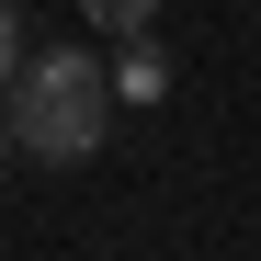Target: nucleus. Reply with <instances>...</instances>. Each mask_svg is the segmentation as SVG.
Masks as SVG:
<instances>
[{"label":"nucleus","instance_id":"obj_1","mask_svg":"<svg viewBox=\"0 0 261 261\" xmlns=\"http://www.w3.org/2000/svg\"><path fill=\"white\" fill-rule=\"evenodd\" d=\"M0 102H12V148L23 159L80 170V159L102 148V125H114V80H102V57H80V46H34Z\"/></svg>","mask_w":261,"mask_h":261},{"label":"nucleus","instance_id":"obj_2","mask_svg":"<svg viewBox=\"0 0 261 261\" xmlns=\"http://www.w3.org/2000/svg\"><path fill=\"white\" fill-rule=\"evenodd\" d=\"M102 80H114V102H170V57L148 46V34H125V46L102 57Z\"/></svg>","mask_w":261,"mask_h":261},{"label":"nucleus","instance_id":"obj_3","mask_svg":"<svg viewBox=\"0 0 261 261\" xmlns=\"http://www.w3.org/2000/svg\"><path fill=\"white\" fill-rule=\"evenodd\" d=\"M80 12H91L114 46H125V34H148V23H159V0H80Z\"/></svg>","mask_w":261,"mask_h":261},{"label":"nucleus","instance_id":"obj_4","mask_svg":"<svg viewBox=\"0 0 261 261\" xmlns=\"http://www.w3.org/2000/svg\"><path fill=\"white\" fill-rule=\"evenodd\" d=\"M23 57H34V46H23V12H12V0H0V91H12V80H23Z\"/></svg>","mask_w":261,"mask_h":261},{"label":"nucleus","instance_id":"obj_5","mask_svg":"<svg viewBox=\"0 0 261 261\" xmlns=\"http://www.w3.org/2000/svg\"><path fill=\"white\" fill-rule=\"evenodd\" d=\"M0 159H12V114H0Z\"/></svg>","mask_w":261,"mask_h":261}]
</instances>
